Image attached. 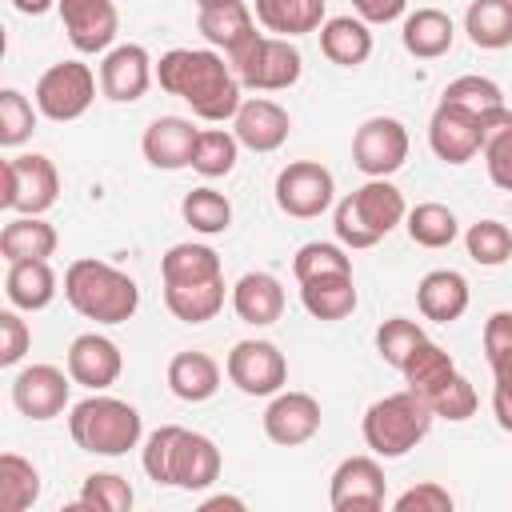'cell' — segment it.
<instances>
[{"label": "cell", "mask_w": 512, "mask_h": 512, "mask_svg": "<svg viewBox=\"0 0 512 512\" xmlns=\"http://www.w3.org/2000/svg\"><path fill=\"white\" fill-rule=\"evenodd\" d=\"M200 508H204V512H212V508H236V512H244V500H240V496H208Z\"/></svg>", "instance_id": "9f6ffc18"}, {"label": "cell", "mask_w": 512, "mask_h": 512, "mask_svg": "<svg viewBox=\"0 0 512 512\" xmlns=\"http://www.w3.org/2000/svg\"><path fill=\"white\" fill-rule=\"evenodd\" d=\"M196 136H200V128L188 116H156L140 136V152L152 168L180 172V168H192Z\"/></svg>", "instance_id": "ffe728a7"}, {"label": "cell", "mask_w": 512, "mask_h": 512, "mask_svg": "<svg viewBox=\"0 0 512 512\" xmlns=\"http://www.w3.org/2000/svg\"><path fill=\"white\" fill-rule=\"evenodd\" d=\"M328 272H352V256L344 244H332V240H308L296 248L292 256V276L304 284L312 276H328Z\"/></svg>", "instance_id": "ee69618b"}, {"label": "cell", "mask_w": 512, "mask_h": 512, "mask_svg": "<svg viewBox=\"0 0 512 512\" xmlns=\"http://www.w3.org/2000/svg\"><path fill=\"white\" fill-rule=\"evenodd\" d=\"M180 216H184V224H188L192 232H200V236H220V232L232 228V204H228V196L216 192V188H208V184L184 192Z\"/></svg>", "instance_id": "f35d334b"}, {"label": "cell", "mask_w": 512, "mask_h": 512, "mask_svg": "<svg viewBox=\"0 0 512 512\" xmlns=\"http://www.w3.org/2000/svg\"><path fill=\"white\" fill-rule=\"evenodd\" d=\"M420 340H428V336H424V328H420L416 320H408V316H392V320H384V324L376 328V352H380V360L392 364V368H404V360L412 356V348H416Z\"/></svg>", "instance_id": "bcb514c9"}, {"label": "cell", "mask_w": 512, "mask_h": 512, "mask_svg": "<svg viewBox=\"0 0 512 512\" xmlns=\"http://www.w3.org/2000/svg\"><path fill=\"white\" fill-rule=\"evenodd\" d=\"M132 500H136L132 484L116 472H88L76 492V508H88V512H128Z\"/></svg>", "instance_id": "b9f144b4"}, {"label": "cell", "mask_w": 512, "mask_h": 512, "mask_svg": "<svg viewBox=\"0 0 512 512\" xmlns=\"http://www.w3.org/2000/svg\"><path fill=\"white\" fill-rule=\"evenodd\" d=\"M480 156H484L488 180H492L500 192H512V108H504L500 116L488 120Z\"/></svg>", "instance_id": "60d3db41"}, {"label": "cell", "mask_w": 512, "mask_h": 512, "mask_svg": "<svg viewBox=\"0 0 512 512\" xmlns=\"http://www.w3.org/2000/svg\"><path fill=\"white\" fill-rule=\"evenodd\" d=\"M464 32L476 48H512V0H472L464 12Z\"/></svg>", "instance_id": "836d02e7"}, {"label": "cell", "mask_w": 512, "mask_h": 512, "mask_svg": "<svg viewBox=\"0 0 512 512\" xmlns=\"http://www.w3.org/2000/svg\"><path fill=\"white\" fill-rule=\"evenodd\" d=\"M176 436H180V424H160L156 432L144 436L140 464H144L152 484H172V444H176Z\"/></svg>", "instance_id": "7dc6e473"}, {"label": "cell", "mask_w": 512, "mask_h": 512, "mask_svg": "<svg viewBox=\"0 0 512 512\" xmlns=\"http://www.w3.org/2000/svg\"><path fill=\"white\" fill-rule=\"evenodd\" d=\"M404 228H408V240L420 244V248H448L460 236L456 212L448 204H436V200H424V204L408 208Z\"/></svg>", "instance_id": "d590c367"}, {"label": "cell", "mask_w": 512, "mask_h": 512, "mask_svg": "<svg viewBox=\"0 0 512 512\" xmlns=\"http://www.w3.org/2000/svg\"><path fill=\"white\" fill-rule=\"evenodd\" d=\"M68 436L80 452L92 456H124L132 448H140L144 440V420L136 412V404L120 400V396H104L92 392L84 400H76L68 408Z\"/></svg>", "instance_id": "3957f363"}, {"label": "cell", "mask_w": 512, "mask_h": 512, "mask_svg": "<svg viewBox=\"0 0 512 512\" xmlns=\"http://www.w3.org/2000/svg\"><path fill=\"white\" fill-rule=\"evenodd\" d=\"M36 100H28L20 88H0V144L16 148L36 132Z\"/></svg>", "instance_id": "f6af8a7d"}, {"label": "cell", "mask_w": 512, "mask_h": 512, "mask_svg": "<svg viewBox=\"0 0 512 512\" xmlns=\"http://www.w3.org/2000/svg\"><path fill=\"white\" fill-rule=\"evenodd\" d=\"M484 132H488V124L480 116L440 100L428 120V148L444 164H468L484 148Z\"/></svg>", "instance_id": "9a60e30c"}, {"label": "cell", "mask_w": 512, "mask_h": 512, "mask_svg": "<svg viewBox=\"0 0 512 512\" xmlns=\"http://www.w3.org/2000/svg\"><path fill=\"white\" fill-rule=\"evenodd\" d=\"M56 12H60L68 44L80 56H96L116 44L120 12L112 0H56Z\"/></svg>", "instance_id": "4fadbf2b"}, {"label": "cell", "mask_w": 512, "mask_h": 512, "mask_svg": "<svg viewBox=\"0 0 512 512\" xmlns=\"http://www.w3.org/2000/svg\"><path fill=\"white\" fill-rule=\"evenodd\" d=\"M196 28H200V36L208 40V48L232 56V52H240V48L256 36V12H252L248 0L220 4V8H200Z\"/></svg>", "instance_id": "cb8c5ba5"}, {"label": "cell", "mask_w": 512, "mask_h": 512, "mask_svg": "<svg viewBox=\"0 0 512 512\" xmlns=\"http://www.w3.org/2000/svg\"><path fill=\"white\" fill-rule=\"evenodd\" d=\"M452 504H456L452 492L436 480H420V484H412L408 492H400L392 500L396 512H452Z\"/></svg>", "instance_id": "f907efd6"}, {"label": "cell", "mask_w": 512, "mask_h": 512, "mask_svg": "<svg viewBox=\"0 0 512 512\" xmlns=\"http://www.w3.org/2000/svg\"><path fill=\"white\" fill-rule=\"evenodd\" d=\"M32 100H36V108H40L44 120L72 124L96 100V72L88 64H80V60H60V64H52V68L40 72Z\"/></svg>", "instance_id": "ba28073f"}, {"label": "cell", "mask_w": 512, "mask_h": 512, "mask_svg": "<svg viewBox=\"0 0 512 512\" xmlns=\"http://www.w3.org/2000/svg\"><path fill=\"white\" fill-rule=\"evenodd\" d=\"M440 100H444V104H456V108H464V112H472V116H480L484 124L508 108V104H504L500 84H496V80H488V76H476V72L456 76V80L440 92Z\"/></svg>", "instance_id": "74e56055"}, {"label": "cell", "mask_w": 512, "mask_h": 512, "mask_svg": "<svg viewBox=\"0 0 512 512\" xmlns=\"http://www.w3.org/2000/svg\"><path fill=\"white\" fill-rule=\"evenodd\" d=\"M240 88L248 92H284L304 76V56L288 36L256 32L240 52L228 56Z\"/></svg>", "instance_id": "8992f818"}, {"label": "cell", "mask_w": 512, "mask_h": 512, "mask_svg": "<svg viewBox=\"0 0 512 512\" xmlns=\"http://www.w3.org/2000/svg\"><path fill=\"white\" fill-rule=\"evenodd\" d=\"M156 84L184 100L192 108V116L208 120V124H224L236 116V108L244 104V88L228 64L224 52L216 48H168L156 60Z\"/></svg>", "instance_id": "6da1fadb"}, {"label": "cell", "mask_w": 512, "mask_h": 512, "mask_svg": "<svg viewBox=\"0 0 512 512\" xmlns=\"http://www.w3.org/2000/svg\"><path fill=\"white\" fill-rule=\"evenodd\" d=\"M252 12L264 32L288 36V40L320 32V24L328 20L324 0H252Z\"/></svg>", "instance_id": "484cf974"}, {"label": "cell", "mask_w": 512, "mask_h": 512, "mask_svg": "<svg viewBox=\"0 0 512 512\" xmlns=\"http://www.w3.org/2000/svg\"><path fill=\"white\" fill-rule=\"evenodd\" d=\"M220 448L212 436L204 432H192V428H180L176 444H172V488H184V492H200V488H212L220 480Z\"/></svg>", "instance_id": "44dd1931"}, {"label": "cell", "mask_w": 512, "mask_h": 512, "mask_svg": "<svg viewBox=\"0 0 512 512\" xmlns=\"http://www.w3.org/2000/svg\"><path fill=\"white\" fill-rule=\"evenodd\" d=\"M404 8H408V0H352V12L368 24H392L404 16Z\"/></svg>", "instance_id": "db71d44e"}, {"label": "cell", "mask_w": 512, "mask_h": 512, "mask_svg": "<svg viewBox=\"0 0 512 512\" xmlns=\"http://www.w3.org/2000/svg\"><path fill=\"white\" fill-rule=\"evenodd\" d=\"M468 300H472L468 280L456 268H432L416 284V308L432 324H456L468 312Z\"/></svg>", "instance_id": "7402d4cb"}, {"label": "cell", "mask_w": 512, "mask_h": 512, "mask_svg": "<svg viewBox=\"0 0 512 512\" xmlns=\"http://www.w3.org/2000/svg\"><path fill=\"white\" fill-rule=\"evenodd\" d=\"M328 504L336 512H376L384 508V468L380 456H348L328 480Z\"/></svg>", "instance_id": "5bb4252c"}, {"label": "cell", "mask_w": 512, "mask_h": 512, "mask_svg": "<svg viewBox=\"0 0 512 512\" xmlns=\"http://www.w3.org/2000/svg\"><path fill=\"white\" fill-rule=\"evenodd\" d=\"M232 312L252 328L276 324L284 316V284L272 272H244L232 284Z\"/></svg>", "instance_id": "603a6c76"}, {"label": "cell", "mask_w": 512, "mask_h": 512, "mask_svg": "<svg viewBox=\"0 0 512 512\" xmlns=\"http://www.w3.org/2000/svg\"><path fill=\"white\" fill-rule=\"evenodd\" d=\"M232 132L248 152H276L292 132V116L268 96H248L232 116Z\"/></svg>", "instance_id": "d6986e66"}, {"label": "cell", "mask_w": 512, "mask_h": 512, "mask_svg": "<svg viewBox=\"0 0 512 512\" xmlns=\"http://www.w3.org/2000/svg\"><path fill=\"white\" fill-rule=\"evenodd\" d=\"M432 420H436V412L428 408V400L416 396L412 388H404V392L372 400L368 412H364L360 432H364V444H368L372 456L400 460L432 432Z\"/></svg>", "instance_id": "5b68a950"}, {"label": "cell", "mask_w": 512, "mask_h": 512, "mask_svg": "<svg viewBox=\"0 0 512 512\" xmlns=\"http://www.w3.org/2000/svg\"><path fill=\"white\" fill-rule=\"evenodd\" d=\"M320 420H324V412H320L316 396L280 388L264 408V436L280 448H300L320 432Z\"/></svg>", "instance_id": "e0dca14e"}, {"label": "cell", "mask_w": 512, "mask_h": 512, "mask_svg": "<svg viewBox=\"0 0 512 512\" xmlns=\"http://www.w3.org/2000/svg\"><path fill=\"white\" fill-rule=\"evenodd\" d=\"M56 272L48 260H16L8 264V276H4V296L12 308L20 312H40L56 300Z\"/></svg>", "instance_id": "f1b7e54d"}, {"label": "cell", "mask_w": 512, "mask_h": 512, "mask_svg": "<svg viewBox=\"0 0 512 512\" xmlns=\"http://www.w3.org/2000/svg\"><path fill=\"white\" fill-rule=\"evenodd\" d=\"M216 276H224V268H220L216 248H208V244L184 240L160 256V280L164 284H192V280H216Z\"/></svg>", "instance_id": "e575fe53"}, {"label": "cell", "mask_w": 512, "mask_h": 512, "mask_svg": "<svg viewBox=\"0 0 512 512\" xmlns=\"http://www.w3.org/2000/svg\"><path fill=\"white\" fill-rule=\"evenodd\" d=\"M320 52L336 68H360L372 56V32L360 16H328L320 24Z\"/></svg>", "instance_id": "4dcf8cb0"}, {"label": "cell", "mask_w": 512, "mask_h": 512, "mask_svg": "<svg viewBox=\"0 0 512 512\" xmlns=\"http://www.w3.org/2000/svg\"><path fill=\"white\" fill-rule=\"evenodd\" d=\"M224 376L244 392V396H276L288 384V360L272 340H236Z\"/></svg>", "instance_id": "8fae6325"}, {"label": "cell", "mask_w": 512, "mask_h": 512, "mask_svg": "<svg viewBox=\"0 0 512 512\" xmlns=\"http://www.w3.org/2000/svg\"><path fill=\"white\" fill-rule=\"evenodd\" d=\"M428 408L436 412V420H448V424L468 420V416L476 412V388H472V380L456 372V380H452V384H448V388H444Z\"/></svg>", "instance_id": "681fc988"}, {"label": "cell", "mask_w": 512, "mask_h": 512, "mask_svg": "<svg viewBox=\"0 0 512 512\" xmlns=\"http://www.w3.org/2000/svg\"><path fill=\"white\" fill-rule=\"evenodd\" d=\"M240 156V140L228 128H200L196 136V152H192V172H200L204 180H220L236 168Z\"/></svg>", "instance_id": "ab89813d"}, {"label": "cell", "mask_w": 512, "mask_h": 512, "mask_svg": "<svg viewBox=\"0 0 512 512\" xmlns=\"http://www.w3.org/2000/svg\"><path fill=\"white\" fill-rule=\"evenodd\" d=\"M480 344H484V360H496V356L512 352V312H508V308H500V312H492V316L484 320Z\"/></svg>", "instance_id": "f5cc1de1"}, {"label": "cell", "mask_w": 512, "mask_h": 512, "mask_svg": "<svg viewBox=\"0 0 512 512\" xmlns=\"http://www.w3.org/2000/svg\"><path fill=\"white\" fill-rule=\"evenodd\" d=\"M40 500V472L20 452H0V508L28 512Z\"/></svg>", "instance_id": "8d00e7d4"}, {"label": "cell", "mask_w": 512, "mask_h": 512, "mask_svg": "<svg viewBox=\"0 0 512 512\" xmlns=\"http://www.w3.org/2000/svg\"><path fill=\"white\" fill-rule=\"evenodd\" d=\"M156 80V60L144 44H112L100 60V92L112 104H132Z\"/></svg>", "instance_id": "2e32d148"}, {"label": "cell", "mask_w": 512, "mask_h": 512, "mask_svg": "<svg viewBox=\"0 0 512 512\" xmlns=\"http://www.w3.org/2000/svg\"><path fill=\"white\" fill-rule=\"evenodd\" d=\"M488 368H492V380H496L492 384V416L504 432H512V352L488 360Z\"/></svg>", "instance_id": "816d5d0a"}, {"label": "cell", "mask_w": 512, "mask_h": 512, "mask_svg": "<svg viewBox=\"0 0 512 512\" xmlns=\"http://www.w3.org/2000/svg\"><path fill=\"white\" fill-rule=\"evenodd\" d=\"M60 200V172L44 152H20L4 160L0 204L16 216H44Z\"/></svg>", "instance_id": "52a82bcc"}, {"label": "cell", "mask_w": 512, "mask_h": 512, "mask_svg": "<svg viewBox=\"0 0 512 512\" xmlns=\"http://www.w3.org/2000/svg\"><path fill=\"white\" fill-rule=\"evenodd\" d=\"M64 300L84 320L124 324L140 308V284L128 272H120V268H112L96 256H80L64 268Z\"/></svg>", "instance_id": "7a4b0ae2"}, {"label": "cell", "mask_w": 512, "mask_h": 512, "mask_svg": "<svg viewBox=\"0 0 512 512\" xmlns=\"http://www.w3.org/2000/svg\"><path fill=\"white\" fill-rule=\"evenodd\" d=\"M464 248L480 268H500L512 260V228L500 220H476L464 232Z\"/></svg>", "instance_id": "7bdbcfd3"}, {"label": "cell", "mask_w": 512, "mask_h": 512, "mask_svg": "<svg viewBox=\"0 0 512 512\" xmlns=\"http://www.w3.org/2000/svg\"><path fill=\"white\" fill-rule=\"evenodd\" d=\"M32 348V328L20 320V308L0 312V368H16Z\"/></svg>", "instance_id": "c3c4849f"}, {"label": "cell", "mask_w": 512, "mask_h": 512, "mask_svg": "<svg viewBox=\"0 0 512 512\" xmlns=\"http://www.w3.org/2000/svg\"><path fill=\"white\" fill-rule=\"evenodd\" d=\"M300 304L312 320H344L356 312V280L352 272H328V276H312L300 284Z\"/></svg>", "instance_id": "83f0119b"}, {"label": "cell", "mask_w": 512, "mask_h": 512, "mask_svg": "<svg viewBox=\"0 0 512 512\" xmlns=\"http://www.w3.org/2000/svg\"><path fill=\"white\" fill-rule=\"evenodd\" d=\"M64 364H68V376H72L80 388H88V392L112 388V384L120 380V372H124V356H120L116 340H108L104 332H80V336L68 344Z\"/></svg>", "instance_id": "ac0fdd59"}, {"label": "cell", "mask_w": 512, "mask_h": 512, "mask_svg": "<svg viewBox=\"0 0 512 512\" xmlns=\"http://www.w3.org/2000/svg\"><path fill=\"white\" fill-rule=\"evenodd\" d=\"M168 388L184 404H204L220 392V364L208 352H196V348L176 352L168 360Z\"/></svg>", "instance_id": "4316f807"}, {"label": "cell", "mask_w": 512, "mask_h": 512, "mask_svg": "<svg viewBox=\"0 0 512 512\" xmlns=\"http://www.w3.org/2000/svg\"><path fill=\"white\" fill-rule=\"evenodd\" d=\"M56 228L44 220V216H12L4 228H0V256L4 264H16V260H48L56 256Z\"/></svg>", "instance_id": "1f68e13d"}, {"label": "cell", "mask_w": 512, "mask_h": 512, "mask_svg": "<svg viewBox=\"0 0 512 512\" xmlns=\"http://www.w3.org/2000/svg\"><path fill=\"white\" fill-rule=\"evenodd\" d=\"M164 304L184 324H208L224 308V276L192 280V284H164Z\"/></svg>", "instance_id": "d6a6232c"}, {"label": "cell", "mask_w": 512, "mask_h": 512, "mask_svg": "<svg viewBox=\"0 0 512 512\" xmlns=\"http://www.w3.org/2000/svg\"><path fill=\"white\" fill-rule=\"evenodd\" d=\"M452 40H456V24L448 12L440 8H416L404 16V28H400V44L408 56L416 60H440L444 52H452Z\"/></svg>", "instance_id": "d4e9b609"}, {"label": "cell", "mask_w": 512, "mask_h": 512, "mask_svg": "<svg viewBox=\"0 0 512 512\" xmlns=\"http://www.w3.org/2000/svg\"><path fill=\"white\" fill-rule=\"evenodd\" d=\"M76 380L56 364H28L12 376V404L24 420H56L68 408V388Z\"/></svg>", "instance_id": "7c38bea8"}, {"label": "cell", "mask_w": 512, "mask_h": 512, "mask_svg": "<svg viewBox=\"0 0 512 512\" xmlns=\"http://www.w3.org/2000/svg\"><path fill=\"white\" fill-rule=\"evenodd\" d=\"M400 376H404V384H408L416 396H424V400L432 404V400L456 380V360H452L436 340H420V344L412 348V356L404 360Z\"/></svg>", "instance_id": "f546056e"}, {"label": "cell", "mask_w": 512, "mask_h": 512, "mask_svg": "<svg viewBox=\"0 0 512 512\" xmlns=\"http://www.w3.org/2000/svg\"><path fill=\"white\" fill-rule=\"evenodd\" d=\"M272 196H276V208L284 216H296V220H316L320 212L332 208L336 200V176L320 164V160H292L276 172V184H272Z\"/></svg>", "instance_id": "9c48e42d"}, {"label": "cell", "mask_w": 512, "mask_h": 512, "mask_svg": "<svg viewBox=\"0 0 512 512\" xmlns=\"http://www.w3.org/2000/svg\"><path fill=\"white\" fill-rule=\"evenodd\" d=\"M196 8H220V4H236V0H192Z\"/></svg>", "instance_id": "6f0895ef"}, {"label": "cell", "mask_w": 512, "mask_h": 512, "mask_svg": "<svg viewBox=\"0 0 512 512\" xmlns=\"http://www.w3.org/2000/svg\"><path fill=\"white\" fill-rule=\"evenodd\" d=\"M12 8L24 16H44L48 8H56V0H12Z\"/></svg>", "instance_id": "11a10c76"}, {"label": "cell", "mask_w": 512, "mask_h": 512, "mask_svg": "<svg viewBox=\"0 0 512 512\" xmlns=\"http://www.w3.org/2000/svg\"><path fill=\"white\" fill-rule=\"evenodd\" d=\"M408 216L404 192L392 180H364L356 192L336 200L332 208V232L344 248H372L388 232H396Z\"/></svg>", "instance_id": "277c9868"}, {"label": "cell", "mask_w": 512, "mask_h": 512, "mask_svg": "<svg viewBox=\"0 0 512 512\" xmlns=\"http://www.w3.org/2000/svg\"><path fill=\"white\" fill-rule=\"evenodd\" d=\"M408 148H412L408 128L396 116H368L352 132V164L368 180H388L392 172H400L408 160Z\"/></svg>", "instance_id": "30bf717a"}]
</instances>
